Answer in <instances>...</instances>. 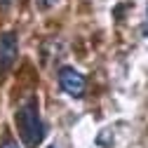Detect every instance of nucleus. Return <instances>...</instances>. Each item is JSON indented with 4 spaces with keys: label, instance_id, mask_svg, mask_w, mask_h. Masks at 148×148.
Instances as JSON below:
<instances>
[{
    "label": "nucleus",
    "instance_id": "obj_1",
    "mask_svg": "<svg viewBox=\"0 0 148 148\" xmlns=\"http://www.w3.org/2000/svg\"><path fill=\"white\" fill-rule=\"evenodd\" d=\"M14 125L16 132H19L21 141L26 148H38L47 134V127L38 113V101L35 99H26L14 113Z\"/></svg>",
    "mask_w": 148,
    "mask_h": 148
},
{
    "label": "nucleus",
    "instance_id": "obj_2",
    "mask_svg": "<svg viewBox=\"0 0 148 148\" xmlns=\"http://www.w3.org/2000/svg\"><path fill=\"white\" fill-rule=\"evenodd\" d=\"M59 87L66 92L68 97L80 99V97L85 94L87 82H85V78H82L73 66H64V68H59Z\"/></svg>",
    "mask_w": 148,
    "mask_h": 148
},
{
    "label": "nucleus",
    "instance_id": "obj_3",
    "mask_svg": "<svg viewBox=\"0 0 148 148\" xmlns=\"http://www.w3.org/2000/svg\"><path fill=\"white\" fill-rule=\"evenodd\" d=\"M16 52H19V42H16V33H3L0 35V75L14 66Z\"/></svg>",
    "mask_w": 148,
    "mask_h": 148
},
{
    "label": "nucleus",
    "instance_id": "obj_4",
    "mask_svg": "<svg viewBox=\"0 0 148 148\" xmlns=\"http://www.w3.org/2000/svg\"><path fill=\"white\" fill-rule=\"evenodd\" d=\"M40 10H52L54 5H59V0H35Z\"/></svg>",
    "mask_w": 148,
    "mask_h": 148
},
{
    "label": "nucleus",
    "instance_id": "obj_5",
    "mask_svg": "<svg viewBox=\"0 0 148 148\" xmlns=\"http://www.w3.org/2000/svg\"><path fill=\"white\" fill-rule=\"evenodd\" d=\"M0 148H21V146H19V143H16L14 139H5L3 143H0Z\"/></svg>",
    "mask_w": 148,
    "mask_h": 148
},
{
    "label": "nucleus",
    "instance_id": "obj_6",
    "mask_svg": "<svg viewBox=\"0 0 148 148\" xmlns=\"http://www.w3.org/2000/svg\"><path fill=\"white\" fill-rule=\"evenodd\" d=\"M16 3H19V0H0V7H3V10H7V7H14Z\"/></svg>",
    "mask_w": 148,
    "mask_h": 148
},
{
    "label": "nucleus",
    "instance_id": "obj_7",
    "mask_svg": "<svg viewBox=\"0 0 148 148\" xmlns=\"http://www.w3.org/2000/svg\"><path fill=\"white\" fill-rule=\"evenodd\" d=\"M143 33H146V38H148V12H146V28H143Z\"/></svg>",
    "mask_w": 148,
    "mask_h": 148
},
{
    "label": "nucleus",
    "instance_id": "obj_8",
    "mask_svg": "<svg viewBox=\"0 0 148 148\" xmlns=\"http://www.w3.org/2000/svg\"><path fill=\"white\" fill-rule=\"evenodd\" d=\"M49 148H54V146H49Z\"/></svg>",
    "mask_w": 148,
    "mask_h": 148
}]
</instances>
